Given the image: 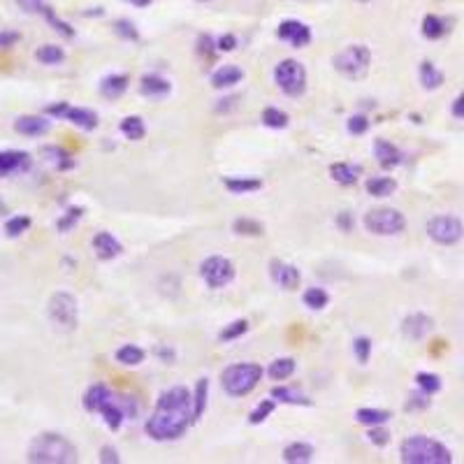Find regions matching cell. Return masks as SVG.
Segmentation results:
<instances>
[{
	"label": "cell",
	"instance_id": "58",
	"mask_svg": "<svg viewBox=\"0 0 464 464\" xmlns=\"http://www.w3.org/2000/svg\"><path fill=\"white\" fill-rule=\"evenodd\" d=\"M68 103H56V105H49L47 107V114L49 116H56V119H65V112H68Z\"/></svg>",
	"mask_w": 464,
	"mask_h": 464
},
{
	"label": "cell",
	"instance_id": "8",
	"mask_svg": "<svg viewBox=\"0 0 464 464\" xmlns=\"http://www.w3.org/2000/svg\"><path fill=\"white\" fill-rule=\"evenodd\" d=\"M365 228L369 232H374V235H381V237L400 235V232H404V228H406V219L402 212H397V209L383 207V209H374V212H369L365 216Z\"/></svg>",
	"mask_w": 464,
	"mask_h": 464
},
{
	"label": "cell",
	"instance_id": "35",
	"mask_svg": "<svg viewBox=\"0 0 464 464\" xmlns=\"http://www.w3.org/2000/svg\"><path fill=\"white\" fill-rule=\"evenodd\" d=\"M446 31H448V26H446L444 19L437 17V14H427L425 21H423V35L425 38L439 40V38H444Z\"/></svg>",
	"mask_w": 464,
	"mask_h": 464
},
{
	"label": "cell",
	"instance_id": "31",
	"mask_svg": "<svg viewBox=\"0 0 464 464\" xmlns=\"http://www.w3.org/2000/svg\"><path fill=\"white\" fill-rule=\"evenodd\" d=\"M144 353L140 346H135V344H126V346H121L119 351H116V360L121 362V365H126V367H137V365H142L144 362Z\"/></svg>",
	"mask_w": 464,
	"mask_h": 464
},
{
	"label": "cell",
	"instance_id": "19",
	"mask_svg": "<svg viewBox=\"0 0 464 464\" xmlns=\"http://www.w3.org/2000/svg\"><path fill=\"white\" fill-rule=\"evenodd\" d=\"M65 121H70L72 126L82 130H96L98 128V114L86 110V107H68L65 112Z\"/></svg>",
	"mask_w": 464,
	"mask_h": 464
},
{
	"label": "cell",
	"instance_id": "4",
	"mask_svg": "<svg viewBox=\"0 0 464 464\" xmlns=\"http://www.w3.org/2000/svg\"><path fill=\"white\" fill-rule=\"evenodd\" d=\"M263 379V367L256 362H239L221 374V386L230 397H246Z\"/></svg>",
	"mask_w": 464,
	"mask_h": 464
},
{
	"label": "cell",
	"instance_id": "61",
	"mask_svg": "<svg viewBox=\"0 0 464 464\" xmlns=\"http://www.w3.org/2000/svg\"><path fill=\"white\" fill-rule=\"evenodd\" d=\"M128 3H133V5H137V7H147V5L154 3V0H128Z\"/></svg>",
	"mask_w": 464,
	"mask_h": 464
},
{
	"label": "cell",
	"instance_id": "26",
	"mask_svg": "<svg viewBox=\"0 0 464 464\" xmlns=\"http://www.w3.org/2000/svg\"><path fill=\"white\" fill-rule=\"evenodd\" d=\"M311 458H314V448L309 444H304V441H295V444L284 448V460L290 464H304V462H311Z\"/></svg>",
	"mask_w": 464,
	"mask_h": 464
},
{
	"label": "cell",
	"instance_id": "29",
	"mask_svg": "<svg viewBox=\"0 0 464 464\" xmlns=\"http://www.w3.org/2000/svg\"><path fill=\"white\" fill-rule=\"evenodd\" d=\"M272 397L284 404H295V406H311V400H307L300 390L295 388H288V386H277L272 388Z\"/></svg>",
	"mask_w": 464,
	"mask_h": 464
},
{
	"label": "cell",
	"instance_id": "43",
	"mask_svg": "<svg viewBox=\"0 0 464 464\" xmlns=\"http://www.w3.org/2000/svg\"><path fill=\"white\" fill-rule=\"evenodd\" d=\"M42 14H45V19L54 26V31H58L61 35H65V38H72V35H75V31H72V26L58 19V17H56V12L52 10V7H47V5H45V10H42Z\"/></svg>",
	"mask_w": 464,
	"mask_h": 464
},
{
	"label": "cell",
	"instance_id": "36",
	"mask_svg": "<svg viewBox=\"0 0 464 464\" xmlns=\"http://www.w3.org/2000/svg\"><path fill=\"white\" fill-rule=\"evenodd\" d=\"M207 395H209V381L200 379L198 386H195V393H193V416H195V420H200L202 413H205V409H207Z\"/></svg>",
	"mask_w": 464,
	"mask_h": 464
},
{
	"label": "cell",
	"instance_id": "48",
	"mask_svg": "<svg viewBox=\"0 0 464 464\" xmlns=\"http://www.w3.org/2000/svg\"><path fill=\"white\" fill-rule=\"evenodd\" d=\"M369 130V119L365 114H353L348 119V133L351 135H365Z\"/></svg>",
	"mask_w": 464,
	"mask_h": 464
},
{
	"label": "cell",
	"instance_id": "18",
	"mask_svg": "<svg viewBox=\"0 0 464 464\" xmlns=\"http://www.w3.org/2000/svg\"><path fill=\"white\" fill-rule=\"evenodd\" d=\"M140 91L147 98H163L172 91V84L168 79H163L161 75H144L140 79Z\"/></svg>",
	"mask_w": 464,
	"mask_h": 464
},
{
	"label": "cell",
	"instance_id": "41",
	"mask_svg": "<svg viewBox=\"0 0 464 464\" xmlns=\"http://www.w3.org/2000/svg\"><path fill=\"white\" fill-rule=\"evenodd\" d=\"M28 228H31V219H28V216H12V219L5 223L7 237H19V235H24Z\"/></svg>",
	"mask_w": 464,
	"mask_h": 464
},
{
	"label": "cell",
	"instance_id": "15",
	"mask_svg": "<svg viewBox=\"0 0 464 464\" xmlns=\"http://www.w3.org/2000/svg\"><path fill=\"white\" fill-rule=\"evenodd\" d=\"M93 251H96V256L100 260H114L116 256H121L123 246L112 232H98V235L93 237Z\"/></svg>",
	"mask_w": 464,
	"mask_h": 464
},
{
	"label": "cell",
	"instance_id": "45",
	"mask_svg": "<svg viewBox=\"0 0 464 464\" xmlns=\"http://www.w3.org/2000/svg\"><path fill=\"white\" fill-rule=\"evenodd\" d=\"M416 383H418V388L420 390H425L427 395H434L437 390L441 388V379L437 374H425V372H420L418 376H416Z\"/></svg>",
	"mask_w": 464,
	"mask_h": 464
},
{
	"label": "cell",
	"instance_id": "49",
	"mask_svg": "<svg viewBox=\"0 0 464 464\" xmlns=\"http://www.w3.org/2000/svg\"><path fill=\"white\" fill-rule=\"evenodd\" d=\"M114 28H116V33H119L121 38H126V40H137V38H140V35H137V31H135V26L130 24V21H126V19L116 21Z\"/></svg>",
	"mask_w": 464,
	"mask_h": 464
},
{
	"label": "cell",
	"instance_id": "13",
	"mask_svg": "<svg viewBox=\"0 0 464 464\" xmlns=\"http://www.w3.org/2000/svg\"><path fill=\"white\" fill-rule=\"evenodd\" d=\"M432 328H434V321L427 314H411V316H406L404 323H402L404 337L413 339V342H418V339H425L432 332Z\"/></svg>",
	"mask_w": 464,
	"mask_h": 464
},
{
	"label": "cell",
	"instance_id": "44",
	"mask_svg": "<svg viewBox=\"0 0 464 464\" xmlns=\"http://www.w3.org/2000/svg\"><path fill=\"white\" fill-rule=\"evenodd\" d=\"M353 353H355V358H358L360 365H367L369 355H372V339H369V337H358L353 342Z\"/></svg>",
	"mask_w": 464,
	"mask_h": 464
},
{
	"label": "cell",
	"instance_id": "21",
	"mask_svg": "<svg viewBox=\"0 0 464 464\" xmlns=\"http://www.w3.org/2000/svg\"><path fill=\"white\" fill-rule=\"evenodd\" d=\"M128 86H130L128 75H107L103 82H100V93H103L107 100H116L128 91Z\"/></svg>",
	"mask_w": 464,
	"mask_h": 464
},
{
	"label": "cell",
	"instance_id": "42",
	"mask_svg": "<svg viewBox=\"0 0 464 464\" xmlns=\"http://www.w3.org/2000/svg\"><path fill=\"white\" fill-rule=\"evenodd\" d=\"M246 332H249V323L244 321H235V323H230L228 328H223L221 330V342H232V339H239L242 335H246Z\"/></svg>",
	"mask_w": 464,
	"mask_h": 464
},
{
	"label": "cell",
	"instance_id": "34",
	"mask_svg": "<svg viewBox=\"0 0 464 464\" xmlns=\"http://www.w3.org/2000/svg\"><path fill=\"white\" fill-rule=\"evenodd\" d=\"M355 420L362 423V425L376 427V425H386L390 420V413L381 411V409H358L355 411Z\"/></svg>",
	"mask_w": 464,
	"mask_h": 464
},
{
	"label": "cell",
	"instance_id": "3",
	"mask_svg": "<svg viewBox=\"0 0 464 464\" xmlns=\"http://www.w3.org/2000/svg\"><path fill=\"white\" fill-rule=\"evenodd\" d=\"M400 455L402 462L406 464H451L453 455L451 451L434 441L430 437H423V434H416V437H409L400 446Z\"/></svg>",
	"mask_w": 464,
	"mask_h": 464
},
{
	"label": "cell",
	"instance_id": "6",
	"mask_svg": "<svg viewBox=\"0 0 464 464\" xmlns=\"http://www.w3.org/2000/svg\"><path fill=\"white\" fill-rule=\"evenodd\" d=\"M274 82L290 98H297L307 91V70L295 58H286L274 68Z\"/></svg>",
	"mask_w": 464,
	"mask_h": 464
},
{
	"label": "cell",
	"instance_id": "11",
	"mask_svg": "<svg viewBox=\"0 0 464 464\" xmlns=\"http://www.w3.org/2000/svg\"><path fill=\"white\" fill-rule=\"evenodd\" d=\"M277 35L279 40L288 42L290 47L295 49H304L309 47L311 42V31L307 24H302V21H295V19H288V21H281L279 28H277Z\"/></svg>",
	"mask_w": 464,
	"mask_h": 464
},
{
	"label": "cell",
	"instance_id": "23",
	"mask_svg": "<svg viewBox=\"0 0 464 464\" xmlns=\"http://www.w3.org/2000/svg\"><path fill=\"white\" fill-rule=\"evenodd\" d=\"M223 186L235 195H246V193L260 191V188H263V181L256 177H223Z\"/></svg>",
	"mask_w": 464,
	"mask_h": 464
},
{
	"label": "cell",
	"instance_id": "10",
	"mask_svg": "<svg viewBox=\"0 0 464 464\" xmlns=\"http://www.w3.org/2000/svg\"><path fill=\"white\" fill-rule=\"evenodd\" d=\"M427 235L437 244L451 246V244H458L462 239L464 226L455 216H434V219H430V223H427Z\"/></svg>",
	"mask_w": 464,
	"mask_h": 464
},
{
	"label": "cell",
	"instance_id": "38",
	"mask_svg": "<svg viewBox=\"0 0 464 464\" xmlns=\"http://www.w3.org/2000/svg\"><path fill=\"white\" fill-rule=\"evenodd\" d=\"M328 302H330V295L325 293L323 288H309L307 293H304V304H307L309 309H314V311L325 309L328 307Z\"/></svg>",
	"mask_w": 464,
	"mask_h": 464
},
{
	"label": "cell",
	"instance_id": "9",
	"mask_svg": "<svg viewBox=\"0 0 464 464\" xmlns=\"http://www.w3.org/2000/svg\"><path fill=\"white\" fill-rule=\"evenodd\" d=\"M200 277L209 288L219 290V288H226L230 281L235 279V267H232L228 258L212 256L200 265Z\"/></svg>",
	"mask_w": 464,
	"mask_h": 464
},
{
	"label": "cell",
	"instance_id": "17",
	"mask_svg": "<svg viewBox=\"0 0 464 464\" xmlns=\"http://www.w3.org/2000/svg\"><path fill=\"white\" fill-rule=\"evenodd\" d=\"M374 156H376V161H379L386 170L395 168V165L402 163V151L397 149L393 142H388V140H376L374 142Z\"/></svg>",
	"mask_w": 464,
	"mask_h": 464
},
{
	"label": "cell",
	"instance_id": "57",
	"mask_svg": "<svg viewBox=\"0 0 464 464\" xmlns=\"http://www.w3.org/2000/svg\"><path fill=\"white\" fill-rule=\"evenodd\" d=\"M235 47H237V38H235V35H223V38L216 42V49H219V52H232Z\"/></svg>",
	"mask_w": 464,
	"mask_h": 464
},
{
	"label": "cell",
	"instance_id": "2",
	"mask_svg": "<svg viewBox=\"0 0 464 464\" xmlns=\"http://www.w3.org/2000/svg\"><path fill=\"white\" fill-rule=\"evenodd\" d=\"M28 462L33 464H72L77 462V448L61 434L45 432L28 446Z\"/></svg>",
	"mask_w": 464,
	"mask_h": 464
},
{
	"label": "cell",
	"instance_id": "32",
	"mask_svg": "<svg viewBox=\"0 0 464 464\" xmlns=\"http://www.w3.org/2000/svg\"><path fill=\"white\" fill-rule=\"evenodd\" d=\"M293 374H295V360L293 358L274 360L270 365V369H267V376L274 379V381H288Z\"/></svg>",
	"mask_w": 464,
	"mask_h": 464
},
{
	"label": "cell",
	"instance_id": "59",
	"mask_svg": "<svg viewBox=\"0 0 464 464\" xmlns=\"http://www.w3.org/2000/svg\"><path fill=\"white\" fill-rule=\"evenodd\" d=\"M453 114L458 116V119H464V93L453 103Z\"/></svg>",
	"mask_w": 464,
	"mask_h": 464
},
{
	"label": "cell",
	"instance_id": "1",
	"mask_svg": "<svg viewBox=\"0 0 464 464\" xmlns=\"http://www.w3.org/2000/svg\"><path fill=\"white\" fill-rule=\"evenodd\" d=\"M191 423H195L193 395L184 386H174L158 397L156 411L147 420L144 430L156 441H174L184 437Z\"/></svg>",
	"mask_w": 464,
	"mask_h": 464
},
{
	"label": "cell",
	"instance_id": "50",
	"mask_svg": "<svg viewBox=\"0 0 464 464\" xmlns=\"http://www.w3.org/2000/svg\"><path fill=\"white\" fill-rule=\"evenodd\" d=\"M17 5L26 14H42V10H45V0H17Z\"/></svg>",
	"mask_w": 464,
	"mask_h": 464
},
{
	"label": "cell",
	"instance_id": "27",
	"mask_svg": "<svg viewBox=\"0 0 464 464\" xmlns=\"http://www.w3.org/2000/svg\"><path fill=\"white\" fill-rule=\"evenodd\" d=\"M365 188L374 198H388V195H393L397 191V184H395V179H390V177H372V179H367Z\"/></svg>",
	"mask_w": 464,
	"mask_h": 464
},
{
	"label": "cell",
	"instance_id": "47",
	"mask_svg": "<svg viewBox=\"0 0 464 464\" xmlns=\"http://www.w3.org/2000/svg\"><path fill=\"white\" fill-rule=\"evenodd\" d=\"M82 214H84V209L82 207H72V209H68V214L63 216V219H58V230L61 232H68V230H72V226H75V223L82 219Z\"/></svg>",
	"mask_w": 464,
	"mask_h": 464
},
{
	"label": "cell",
	"instance_id": "16",
	"mask_svg": "<svg viewBox=\"0 0 464 464\" xmlns=\"http://www.w3.org/2000/svg\"><path fill=\"white\" fill-rule=\"evenodd\" d=\"M272 277L284 290H295L300 286V272H297V267L281 263V260H274L272 263Z\"/></svg>",
	"mask_w": 464,
	"mask_h": 464
},
{
	"label": "cell",
	"instance_id": "51",
	"mask_svg": "<svg viewBox=\"0 0 464 464\" xmlns=\"http://www.w3.org/2000/svg\"><path fill=\"white\" fill-rule=\"evenodd\" d=\"M367 437H369V441H372L374 446H386L388 441H390V434L386 430H381V425H376L374 430L367 434Z\"/></svg>",
	"mask_w": 464,
	"mask_h": 464
},
{
	"label": "cell",
	"instance_id": "28",
	"mask_svg": "<svg viewBox=\"0 0 464 464\" xmlns=\"http://www.w3.org/2000/svg\"><path fill=\"white\" fill-rule=\"evenodd\" d=\"M42 156H45L56 170H72V168H75V161H72V156L65 149H61V147H45V149H42Z\"/></svg>",
	"mask_w": 464,
	"mask_h": 464
},
{
	"label": "cell",
	"instance_id": "14",
	"mask_svg": "<svg viewBox=\"0 0 464 464\" xmlns=\"http://www.w3.org/2000/svg\"><path fill=\"white\" fill-rule=\"evenodd\" d=\"M49 128H52V121L45 119V116L26 114V116H19V119L14 121V130H17L19 135H26V137H42V135L49 133Z\"/></svg>",
	"mask_w": 464,
	"mask_h": 464
},
{
	"label": "cell",
	"instance_id": "55",
	"mask_svg": "<svg viewBox=\"0 0 464 464\" xmlns=\"http://www.w3.org/2000/svg\"><path fill=\"white\" fill-rule=\"evenodd\" d=\"M198 45H200V47H198V52H200L202 56H214V52H216V49H214V47H216V42H214L212 38H209V35H202Z\"/></svg>",
	"mask_w": 464,
	"mask_h": 464
},
{
	"label": "cell",
	"instance_id": "33",
	"mask_svg": "<svg viewBox=\"0 0 464 464\" xmlns=\"http://www.w3.org/2000/svg\"><path fill=\"white\" fill-rule=\"evenodd\" d=\"M121 133L126 135L130 142H137L147 135V126H144V121L140 116H126V119L121 121Z\"/></svg>",
	"mask_w": 464,
	"mask_h": 464
},
{
	"label": "cell",
	"instance_id": "25",
	"mask_svg": "<svg viewBox=\"0 0 464 464\" xmlns=\"http://www.w3.org/2000/svg\"><path fill=\"white\" fill-rule=\"evenodd\" d=\"M100 416L105 418L107 427H110L112 432H116L119 427L123 425V420H126V413H123V409L119 406V402H116V397H112L110 402H105L103 406H100Z\"/></svg>",
	"mask_w": 464,
	"mask_h": 464
},
{
	"label": "cell",
	"instance_id": "39",
	"mask_svg": "<svg viewBox=\"0 0 464 464\" xmlns=\"http://www.w3.org/2000/svg\"><path fill=\"white\" fill-rule=\"evenodd\" d=\"M263 123L267 128H277V130H281V128H286L288 126V114L286 112H281V110H277V107H267V110L263 112Z\"/></svg>",
	"mask_w": 464,
	"mask_h": 464
},
{
	"label": "cell",
	"instance_id": "46",
	"mask_svg": "<svg viewBox=\"0 0 464 464\" xmlns=\"http://www.w3.org/2000/svg\"><path fill=\"white\" fill-rule=\"evenodd\" d=\"M274 406H277V404H274L272 400H263V402H260V404L256 406V409L251 411L249 420H251L253 425H260V423H263L265 418H270V416H272Z\"/></svg>",
	"mask_w": 464,
	"mask_h": 464
},
{
	"label": "cell",
	"instance_id": "30",
	"mask_svg": "<svg viewBox=\"0 0 464 464\" xmlns=\"http://www.w3.org/2000/svg\"><path fill=\"white\" fill-rule=\"evenodd\" d=\"M420 84L425 86L427 91H434L444 84V72L437 70L430 61L420 63Z\"/></svg>",
	"mask_w": 464,
	"mask_h": 464
},
{
	"label": "cell",
	"instance_id": "56",
	"mask_svg": "<svg viewBox=\"0 0 464 464\" xmlns=\"http://www.w3.org/2000/svg\"><path fill=\"white\" fill-rule=\"evenodd\" d=\"M119 453H116V448H112V446H105L103 451H100V462H105V464H119Z\"/></svg>",
	"mask_w": 464,
	"mask_h": 464
},
{
	"label": "cell",
	"instance_id": "37",
	"mask_svg": "<svg viewBox=\"0 0 464 464\" xmlns=\"http://www.w3.org/2000/svg\"><path fill=\"white\" fill-rule=\"evenodd\" d=\"M35 58H38L42 65H58L65 61V52L56 45H45L35 52Z\"/></svg>",
	"mask_w": 464,
	"mask_h": 464
},
{
	"label": "cell",
	"instance_id": "20",
	"mask_svg": "<svg viewBox=\"0 0 464 464\" xmlns=\"http://www.w3.org/2000/svg\"><path fill=\"white\" fill-rule=\"evenodd\" d=\"M244 79V72L237 65H221L219 70L212 75V86L214 89H230V86L239 84Z\"/></svg>",
	"mask_w": 464,
	"mask_h": 464
},
{
	"label": "cell",
	"instance_id": "52",
	"mask_svg": "<svg viewBox=\"0 0 464 464\" xmlns=\"http://www.w3.org/2000/svg\"><path fill=\"white\" fill-rule=\"evenodd\" d=\"M116 402H119L123 413H126V418H135L137 416V402L135 400H130V397H116Z\"/></svg>",
	"mask_w": 464,
	"mask_h": 464
},
{
	"label": "cell",
	"instance_id": "5",
	"mask_svg": "<svg viewBox=\"0 0 464 464\" xmlns=\"http://www.w3.org/2000/svg\"><path fill=\"white\" fill-rule=\"evenodd\" d=\"M332 63H335V70L339 75H344L346 79H362L369 72V65H372V52L365 45H351L335 54Z\"/></svg>",
	"mask_w": 464,
	"mask_h": 464
},
{
	"label": "cell",
	"instance_id": "7",
	"mask_svg": "<svg viewBox=\"0 0 464 464\" xmlns=\"http://www.w3.org/2000/svg\"><path fill=\"white\" fill-rule=\"evenodd\" d=\"M49 318H52V323L58 325L61 330H75L77 323H79V307H77V300L75 295L65 293H54L52 300H49Z\"/></svg>",
	"mask_w": 464,
	"mask_h": 464
},
{
	"label": "cell",
	"instance_id": "12",
	"mask_svg": "<svg viewBox=\"0 0 464 464\" xmlns=\"http://www.w3.org/2000/svg\"><path fill=\"white\" fill-rule=\"evenodd\" d=\"M31 156L26 151H0V179L31 170Z\"/></svg>",
	"mask_w": 464,
	"mask_h": 464
},
{
	"label": "cell",
	"instance_id": "54",
	"mask_svg": "<svg viewBox=\"0 0 464 464\" xmlns=\"http://www.w3.org/2000/svg\"><path fill=\"white\" fill-rule=\"evenodd\" d=\"M427 397H430V395H427L425 390H423V393H418V395H411V400H409V404H406V409H409V411L411 409H427V404H430Z\"/></svg>",
	"mask_w": 464,
	"mask_h": 464
},
{
	"label": "cell",
	"instance_id": "62",
	"mask_svg": "<svg viewBox=\"0 0 464 464\" xmlns=\"http://www.w3.org/2000/svg\"><path fill=\"white\" fill-rule=\"evenodd\" d=\"M355 3H369V0H355Z\"/></svg>",
	"mask_w": 464,
	"mask_h": 464
},
{
	"label": "cell",
	"instance_id": "40",
	"mask_svg": "<svg viewBox=\"0 0 464 464\" xmlns=\"http://www.w3.org/2000/svg\"><path fill=\"white\" fill-rule=\"evenodd\" d=\"M232 228H235L237 235H249V237H260L265 232L263 226H260L258 221H253V219H237Z\"/></svg>",
	"mask_w": 464,
	"mask_h": 464
},
{
	"label": "cell",
	"instance_id": "60",
	"mask_svg": "<svg viewBox=\"0 0 464 464\" xmlns=\"http://www.w3.org/2000/svg\"><path fill=\"white\" fill-rule=\"evenodd\" d=\"M337 226H339V228H344L346 232L351 230V214H348V212L339 214V216H337Z\"/></svg>",
	"mask_w": 464,
	"mask_h": 464
},
{
	"label": "cell",
	"instance_id": "24",
	"mask_svg": "<svg viewBox=\"0 0 464 464\" xmlns=\"http://www.w3.org/2000/svg\"><path fill=\"white\" fill-rule=\"evenodd\" d=\"M330 177L342 186H353V184H358L360 168L351 163H335V165H330Z\"/></svg>",
	"mask_w": 464,
	"mask_h": 464
},
{
	"label": "cell",
	"instance_id": "53",
	"mask_svg": "<svg viewBox=\"0 0 464 464\" xmlns=\"http://www.w3.org/2000/svg\"><path fill=\"white\" fill-rule=\"evenodd\" d=\"M19 40H21L19 33H14V31H0V49H10V47L17 45Z\"/></svg>",
	"mask_w": 464,
	"mask_h": 464
},
{
	"label": "cell",
	"instance_id": "22",
	"mask_svg": "<svg viewBox=\"0 0 464 464\" xmlns=\"http://www.w3.org/2000/svg\"><path fill=\"white\" fill-rule=\"evenodd\" d=\"M112 397H114V395H112L110 388L103 386V383H96V386H91L89 390H86V395H84V409L91 411V413H98L100 406H103L105 402H110Z\"/></svg>",
	"mask_w": 464,
	"mask_h": 464
}]
</instances>
